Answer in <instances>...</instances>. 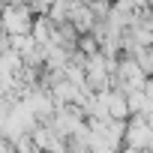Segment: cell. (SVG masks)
<instances>
[{
    "mask_svg": "<svg viewBox=\"0 0 153 153\" xmlns=\"http://www.w3.org/2000/svg\"><path fill=\"white\" fill-rule=\"evenodd\" d=\"M123 147L150 150V114H129L123 126Z\"/></svg>",
    "mask_w": 153,
    "mask_h": 153,
    "instance_id": "1",
    "label": "cell"
}]
</instances>
